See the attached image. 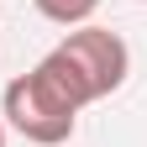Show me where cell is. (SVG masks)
Returning <instances> with one entry per match:
<instances>
[{
    "instance_id": "6da1fadb",
    "label": "cell",
    "mask_w": 147,
    "mask_h": 147,
    "mask_svg": "<svg viewBox=\"0 0 147 147\" xmlns=\"http://www.w3.org/2000/svg\"><path fill=\"white\" fill-rule=\"evenodd\" d=\"M37 68L84 110V105L116 95V89L126 84V74H131V47H126L116 32L84 21V26H68V37H63Z\"/></svg>"
},
{
    "instance_id": "277c9868",
    "label": "cell",
    "mask_w": 147,
    "mask_h": 147,
    "mask_svg": "<svg viewBox=\"0 0 147 147\" xmlns=\"http://www.w3.org/2000/svg\"><path fill=\"white\" fill-rule=\"evenodd\" d=\"M0 147H5V121H0Z\"/></svg>"
},
{
    "instance_id": "7a4b0ae2",
    "label": "cell",
    "mask_w": 147,
    "mask_h": 147,
    "mask_svg": "<svg viewBox=\"0 0 147 147\" xmlns=\"http://www.w3.org/2000/svg\"><path fill=\"white\" fill-rule=\"evenodd\" d=\"M0 116H5V126L16 137H26L32 147H63L74 137V126H79V105H74L42 68H26V74H16L5 84Z\"/></svg>"
},
{
    "instance_id": "5b68a950",
    "label": "cell",
    "mask_w": 147,
    "mask_h": 147,
    "mask_svg": "<svg viewBox=\"0 0 147 147\" xmlns=\"http://www.w3.org/2000/svg\"><path fill=\"white\" fill-rule=\"evenodd\" d=\"M137 5H147V0H137Z\"/></svg>"
},
{
    "instance_id": "3957f363",
    "label": "cell",
    "mask_w": 147,
    "mask_h": 147,
    "mask_svg": "<svg viewBox=\"0 0 147 147\" xmlns=\"http://www.w3.org/2000/svg\"><path fill=\"white\" fill-rule=\"evenodd\" d=\"M32 5L42 11L53 26H84L89 16L100 11V0H32Z\"/></svg>"
}]
</instances>
